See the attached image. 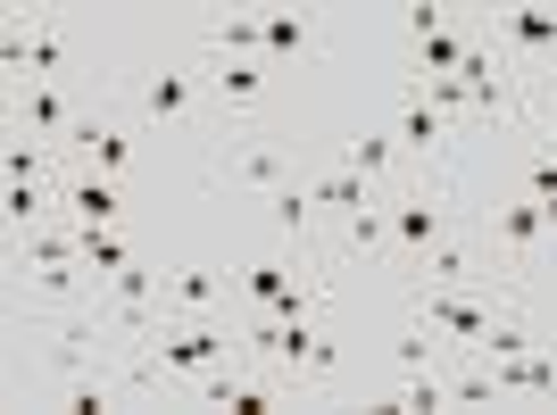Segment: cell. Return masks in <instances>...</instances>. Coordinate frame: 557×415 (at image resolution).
I'll use <instances>...</instances> for the list:
<instances>
[{"label":"cell","mask_w":557,"mask_h":415,"mask_svg":"<svg viewBox=\"0 0 557 415\" xmlns=\"http://www.w3.org/2000/svg\"><path fill=\"white\" fill-rule=\"evenodd\" d=\"M200 75H209V92L225 100L233 116H258L275 100V67H267V59H209Z\"/></svg>","instance_id":"4fadbf2b"},{"label":"cell","mask_w":557,"mask_h":415,"mask_svg":"<svg viewBox=\"0 0 557 415\" xmlns=\"http://www.w3.org/2000/svg\"><path fill=\"white\" fill-rule=\"evenodd\" d=\"M342 166H349V175H367L374 191H399V184H408V159H399L392 125H358V134L342 141Z\"/></svg>","instance_id":"5bb4252c"},{"label":"cell","mask_w":557,"mask_h":415,"mask_svg":"<svg viewBox=\"0 0 557 415\" xmlns=\"http://www.w3.org/2000/svg\"><path fill=\"white\" fill-rule=\"evenodd\" d=\"M59 216V184H9V200H0V225L9 232H34Z\"/></svg>","instance_id":"44dd1931"},{"label":"cell","mask_w":557,"mask_h":415,"mask_svg":"<svg viewBox=\"0 0 557 415\" xmlns=\"http://www.w3.org/2000/svg\"><path fill=\"white\" fill-rule=\"evenodd\" d=\"M449 200H458V191H449V175H408V184L392 191V250H383V266H392V275L417 282L424 257L458 232V208H449Z\"/></svg>","instance_id":"3957f363"},{"label":"cell","mask_w":557,"mask_h":415,"mask_svg":"<svg viewBox=\"0 0 557 415\" xmlns=\"http://www.w3.org/2000/svg\"><path fill=\"white\" fill-rule=\"evenodd\" d=\"M300 184L317 191V208H325V225H342V216H358V208H374V200H383V191H374L367 175H349L342 159H333V166H317V175H300Z\"/></svg>","instance_id":"e0dca14e"},{"label":"cell","mask_w":557,"mask_h":415,"mask_svg":"<svg viewBox=\"0 0 557 415\" xmlns=\"http://www.w3.org/2000/svg\"><path fill=\"white\" fill-rule=\"evenodd\" d=\"M524 134H557V75L533 84V125H524Z\"/></svg>","instance_id":"603a6c76"},{"label":"cell","mask_w":557,"mask_h":415,"mask_svg":"<svg viewBox=\"0 0 557 415\" xmlns=\"http://www.w3.org/2000/svg\"><path fill=\"white\" fill-rule=\"evenodd\" d=\"M258 17H267V67H283L317 42V9H258Z\"/></svg>","instance_id":"ffe728a7"},{"label":"cell","mask_w":557,"mask_h":415,"mask_svg":"<svg viewBox=\"0 0 557 415\" xmlns=\"http://www.w3.org/2000/svg\"><path fill=\"white\" fill-rule=\"evenodd\" d=\"M200 84H209L200 67H159L141 84V116H150V125H184V116L200 109Z\"/></svg>","instance_id":"2e32d148"},{"label":"cell","mask_w":557,"mask_h":415,"mask_svg":"<svg viewBox=\"0 0 557 415\" xmlns=\"http://www.w3.org/2000/svg\"><path fill=\"white\" fill-rule=\"evenodd\" d=\"M267 232H275V250H292V241H300L308 257H325V208H317V191H308V184L267 191Z\"/></svg>","instance_id":"30bf717a"},{"label":"cell","mask_w":557,"mask_h":415,"mask_svg":"<svg viewBox=\"0 0 557 415\" xmlns=\"http://www.w3.org/2000/svg\"><path fill=\"white\" fill-rule=\"evenodd\" d=\"M225 166H233V184H250V191H283V184H300V175H292V150H283L275 134H258V125L242 134V150H233Z\"/></svg>","instance_id":"9a60e30c"},{"label":"cell","mask_w":557,"mask_h":415,"mask_svg":"<svg viewBox=\"0 0 557 415\" xmlns=\"http://www.w3.org/2000/svg\"><path fill=\"white\" fill-rule=\"evenodd\" d=\"M383 125H392L399 159H408V175H449V159H458V141H466L458 125H449V116L433 109L417 84H408V75L392 84V116H383Z\"/></svg>","instance_id":"8992f818"},{"label":"cell","mask_w":557,"mask_h":415,"mask_svg":"<svg viewBox=\"0 0 557 415\" xmlns=\"http://www.w3.org/2000/svg\"><path fill=\"white\" fill-rule=\"evenodd\" d=\"M474 241L491 250V266L524 291V282L541 275L557 257V225H549V200H533V191H516V184H499V200L474 216Z\"/></svg>","instance_id":"7a4b0ae2"},{"label":"cell","mask_w":557,"mask_h":415,"mask_svg":"<svg viewBox=\"0 0 557 415\" xmlns=\"http://www.w3.org/2000/svg\"><path fill=\"white\" fill-rule=\"evenodd\" d=\"M0 67H9V84H67L75 67V25L59 17V9H34V17H9V34H0Z\"/></svg>","instance_id":"5b68a950"},{"label":"cell","mask_w":557,"mask_h":415,"mask_svg":"<svg viewBox=\"0 0 557 415\" xmlns=\"http://www.w3.org/2000/svg\"><path fill=\"white\" fill-rule=\"evenodd\" d=\"M292 266H283V257H258V266H242V307H267L275 300V291H292Z\"/></svg>","instance_id":"7402d4cb"},{"label":"cell","mask_w":557,"mask_h":415,"mask_svg":"<svg viewBox=\"0 0 557 415\" xmlns=\"http://www.w3.org/2000/svg\"><path fill=\"white\" fill-rule=\"evenodd\" d=\"M134 159H141V134L125 125V116H109V109H92L67 134V166H84V175H116V184H125Z\"/></svg>","instance_id":"9c48e42d"},{"label":"cell","mask_w":557,"mask_h":415,"mask_svg":"<svg viewBox=\"0 0 557 415\" xmlns=\"http://www.w3.org/2000/svg\"><path fill=\"white\" fill-rule=\"evenodd\" d=\"M225 357H242L233 316H166L159 332L125 357V374H134L141 399H184L191 382H200L209 366H225Z\"/></svg>","instance_id":"6da1fadb"},{"label":"cell","mask_w":557,"mask_h":415,"mask_svg":"<svg viewBox=\"0 0 557 415\" xmlns=\"http://www.w3.org/2000/svg\"><path fill=\"white\" fill-rule=\"evenodd\" d=\"M483 25H491V50H499L524 84L557 75V9H549V0H508V9H483Z\"/></svg>","instance_id":"52a82bcc"},{"label":"cell","mask_w":557,"mask_h":415,"mask_svg":"<svg viewBox=\"0 0 557 415\" xmlns=\"http://www.w3.org/2000/svg\"><path fill=\"white\" fill-rule=\"evenodd\" d=\"M516 300V282H417V324H433L458 357H474L491 316Z\"/></svg>","instance_id":"277c9868"},{"label":"cell","mask_w":557,"mask_h":415,"mask_svg":"<svg viewBox=\"0 0 557 415\" xmlns=\"http://www.w3.org/2000/svg\"><path fill=\"white\" fill-rule=\"evenodd\" d=\"M242 282L216 266H166V316H233Z\"/></svg>","instance_id":"8fae6325"},{"label":"cell","mask_w":557,"mask_h":415,"mask_svg":"<svg viewBox=\"0 0 557 415\" xmlns=\"http://www.w3.org/2000/svg\"><path fill=\"white\" fill-rule=\"evenodd\" d=\"M9 116H17L25 141H50L59 159H67V134L84 125V100H75V84H9Z\"/></svg>","instance_id":"ba28073f"},{"label":"cell","mask_w":557,"mask_h":415,"mask_svg":"<svg viewBox=\"0 0 557 415\" xmlns=\"http://www.w3.org/2000/svg\"><path fill=\"white\" fill-rule=\"evenodd\" d=\"M209 59H267V17L258 9H225L209 25Z\"/></svg>","instance_id":"d6986e66"},{"label":"cell","mask_w":557,"mask_h":415,"mask_svg":"<svg viewBox=\"0 0 557 415\" xmlns=\"http://www.w3.org/2000/svg\"><path fill=\"white\" fill-rule=\"evenodd\" d=\"M59 216H75V225H125L134 200H125L116 175H84V166H67V175H59Z\"/></svg>","instance_id":"7c38bea8"},{"label":"cell","mask_w":557,"mask_h":415,"mask_svg":"<svg viewBox=\"0 0 557 415\" xmlns=\"http://www.w3.org/2000/svg\"><path fill=\"white\" fill-rule=\"evenodd\" d=\"M383 415H442L449 407V366H424V374H392V391L374 399Z\"/></svg>","instance_id":"ac0fdd59"}]
</instances>
